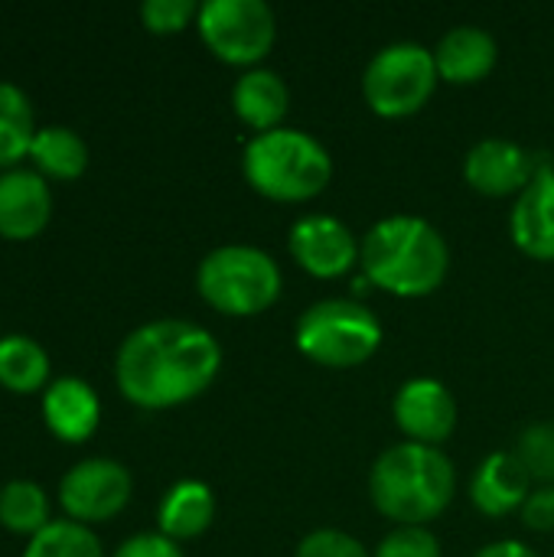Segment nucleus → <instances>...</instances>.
Returning <instances> with one entry per match:
<instances>
[{"mask_svg": "<svg viewBox=\"0 0 554 557\" xmlns=\"http://www.w3.org/2000/svg\"><path fill=\"white\" fill-rule=\"evenodd\" d=\"M23 557H101V542L82 522H49L29 539Z\"/></svg>", "mask_w": 554, "mask_h": 557, "instance_id": "nucleus-24", "label": "nucleus"}, {"mask_svg": "<svg viewBox=\"0 0 554 557\" xmlns=\"http://www.w3.org/2000/svg\"><path fill=\"white\" fill-rule=\"evenodd\" d=\"M29 157L52 180H75L88 166V147H85V140L75 131L59 127V124L36 131V137L29 144Z\"/></svg>", "mask_w": 554, "mask_h": 557, "instance_id": "nucleus-20", "label": "nucleus"}, {"mask_svg": "<svg viewBox=\"0 0 554 557\" xmlns=\"http://www.w3.org/2000/svg\"><path fill=\"white\" fill-rule=\"evenodd\" d=\"M513 454L526 467L529 480H539L542 486H554V421L529 424L519 434Z\"/></svg>", "mask_w": 554, "mask_h": 557, "instance_id": "nucleus-25", "label": "nucleus"}, {"mask_svg": "<svg viewBox=\"0 0 554 557\" xmlns=\"http://www.w3.org/2000/svg\"><path fill=\"white\" fill-rule=\"evenodd\" d=\"M52 212L49 186L33 170L0 173V235L3 238H33L46 228Z\"/></svg>", "mask_w": 554, "mask_h": 557, "instance_id": "nucleus-13", "label": "nucleus"}, {"mask_svg": "<svg viewBox=\"0 0 554 557\" xmlns=\"http://www.w3.org/2000/svg\"><path fill=\"white\" fill-rule=\"evenodd\" d=\"M398 428L415 444H441L457 428V401L438 379H408L392 401Z\"/></svg>", "mask_w": 554, "mask_h": 557, "instance_id": "nucleus-11", "label": "nucleus"}, {"mask_svg": "<svg viewBox=\"0 0 554 557\" xmlns=\"http://www.w3.org/2000/svg\"><path fill=\"white\" fill-rule=\"evenodd\" d=\"M219 366L222 349L209 330L189 320H153L121 343L114 375L127 401L173 408L206 392Z\"/></svg>", "mask_w": 554, "mask_h": 557, "instance_id": "nucleus-1", "label": "nucleus"}, {"mask_svg": "<svg viewBox=\"0 0 554 557\" xmlns=\"http://www.w3.org/2000/svg\"><path fill=\"white\" fill-rule=\"evenodd\" d=\"M477 557H539L532 548H526L522 542H513V539H506V542H493V545H487V548H480Z\"/></svg>", "mask_w": 554, "mask_h": 557, "instance_id": "nucleus-31", "label": "nucleus"}, {"mask_svg": "<svg viewBox=\"0 0 554 557\" xmlns=\"http://www.w3.org/2000/svg\"><path fill=\"white\" fill-rule=\"evenodd\" d=\"M49 375L46 349L29 336H7L0 339V385L20 395L42 388Z\"/></svg>", "mask_w": 554, "mask_h": 557, "instance_id": "nucleus-21", "label": "nucleus"}, {"mask_svg": "<svg viewBox=\"0 0 554 557\" xmlns=\"http://www.w3.org/2000/svg\"><path fill=\"white\" fill-rule=\"evenodd\" d=\"M513 242L539 261H554V170H539L509 215Z\"/></svg>", "mask_w": 554, "mask_h": 557, "instance_id": "nucleus-14", "label": "nucleus"}, {"mask_svg": "<svg viewBox=\"0 0 554 557\" xmlns=\"http://www.w3.org/2000/svg\"><path fill=\"white\" fill-rule=\"evenodd\" d=\"M529 483L532 480H529L526 467L516 460V454H490L470 483V499L483 516L503 519L526 506Z\"/></svg>", "mask_w": 554, "mask_h": 557, "instance_id": "nucleus-16", "label": "nucleus"}, {"mask_svg": "<svg viewBox=\"0 0 554 557\" xmlns=\"http://www.w3.org/2000/svg\"><path fill=\"white\" fill-rule=\"evenodd\" d=\"M131 499V473L118 460H82L59 483V503L75 522L114 519Z\"/></svg>", "mask_w": 554, "mask_h": 557, "instance_id": "nucleus-9", "label": "nucleus"}, {"mask_svg": "<svg viewBox=\"0 0 554 557\" xmlns=\"http://www.w3.org/2000/svg\"><path fill=\"white\" fill-rule=\"evenodd\" d=\"M522 522L535 532H554V486H539L519 509Z\"/></svg>", "mask_w": 554, "mask_h": 557, "instance_id": "nucleus-30", "label": "nucleus"}, {"mask_svg": "<svg viewBox=\"0 0 554 557\" xmlns=\"http://www.w3.org/2000/svg\"><path fill=\"white\" fill-rule=\"evenodd\" d=\"M196 13H199V7L193 0H144V7H140V20L153 33H176Z\"/></svg>", "mask_w": 554, "mask_h": 557, "instance_id": "nucleus-28", "label": "nucleus"}, {"mask_svg": "<svg viewBox=\"0 0 554 557\" xmlns=\"http://www.w3.org/2000/svg\"><path fill=\"white\" fill-rule=\"evenodd\" d=\"M366 277L398 297H424L438 290L451 268L444 235L421 215L379 219L359 248Z\"/></svg>", "mask_w": 554, "mask_h": 557, "instance_id": "nucleus-2", "label": "nucleus"}, {"mask_svg": "<svg viewBox=\"0 0 554 557\" xmlns=\"http://www.w3.org/2000/svg\"><path fill=\"white\" fill-rule=\"evenodd\" d=\"M98 414H101L98 395L82 379H59L49 385L42 398V418L49 431L69 444L88 441L98 428Z\"/></svg>", "mask_w": 554, "mask_h": 557, "instance_id": "nucleus-17", "label": "nucleus"}, {"mask_svg": "<svg viewBox=\"0 0 554 557\" xmlns=\"http://www.w3.org/2000/svg\"><path fill=\"white\" fill-rule=\"evenodd\" d=\"M297 557H372L366 552V545L340 529H317L310 535H304V542L297 545Z\"/></svg>", "mask_w": 554, "mask_h": 557, "instance_id": "nucleus-27", "label": "nucleus"}, {"mask_svg": "<svg viewBox=\"0 0 554 557\" xmlns=\"http://www.w3.org/2000/svg\"><path fill=\"white\" fill-rule=\"evenodd\" d=\"M496 59H500L496 36L473 23H460V26L447 29L434 49L438 75L454 85H470V82L487 78L493 72Z\"/></svg>", "mask_w": 554, "mask_h": 557, "instance_id": "nucleus-15", "label": "nucleus"}, {"mask_svg": "<svg viewBox=\"0 0 554 557\" xmlns=\"http://www.w3.org/2000/svg\"><path fill=\"white\" fill-rule=\"evenodd\" d=\"M372 557H441V542L424 525H398L379 542Z\"/></svg>", "mask_w": 554, "mask_h": 557, "instance_id": "nucleus-26", "label": "nucleus"}, {"mask_svg": "<svg viewBox=\"0 0 554 557\" xmlns=\"http://www.w3.org/2000/svg\"><path fill=\"white\" fill-rule=\"evenodd\" d=\"M438 62L434 49L402 39L382 46L362 75V95L369 108L382 117H405L415 114L438 85Z\"/></svg>", "mask_w": 554, "mask_h": 557, "instance_id": "nucleus-7", "label": "nucleus"}, {"mask_svg": "<svg viewBox=\"0 0 554 557\" xmlns=\"http://www.w3.org/2000/svg\"><path fill=\"white\" fill-rule=\"evenodd\" d=\"M232 108L258 134L274 131V127H281V121L291 108L287 82L274 69H264V65L248 69L232 88Z\"/></svg>", "mask_w": 554, "mask_h": 557, "instance_id": "nucleus-18", "label": "nucleus"}, {"mask_svg": "<svg viewBox=\"0 0 554 557\" xmlns=\"http://www.w3.org/2000/svg\"><path fill=\"white\" fill-rule=\"evenodd\" d=\"M196 16L206 46L232 65L264 59L278 33L274 10L264 0H206Z\"/></svg>", "mask_w": 554, "mask_h": 557, "instance_id": "nucleus-8", "label": "nucleus"}, {"mask_svg": "<svg viewBox=\"0 0 554 557\" xmlns=\"http://www.w3.org/2000/svg\"><path fill=\"white\" fill-rule=\"evenodd\" d=\"M294 339L307 359L330 369H353L379 349L382 323L359 300L327 297L300 313Z\"/></svg>", "mask_w": 554, "mask_h": 557, "instance_id": "nucleus-6", "label": "nucleus"}, {"mask_svg": "<svg viewBox=\"0 0 554 557\" xmlns=\"http://www.w3.org/2000/svg\"><path fill=\"white\" fill-rule=\"evenodd\" d=\"M196 287L209 307L229 317H255L281 294L278 261L255 245L212 248L196 271Z\"/></svg>", "mask_w": 554, "mask_h": 557, "instance_id": "nucleus-5", "label": "nucleus"}, {"mask_svg": "<svg viewBox=\"0 0 554 557\" xmlns=\"http://www.w3.org/2000/svg\"><path fill=\"white\" fill-rule=\"evenodd\" d=\"M0 525L16 535H39L49 525L46 493L29 480H13L0 490Z\"/></svg>", "mask_w": 554, "mask_h": 557, "instance_id": "nucleus-23", "label": "nucleus"}, {"mask_svg": "<svg viewBox=\"0 0 554 557\" xmlns=\"http://www.w3.org/2000/svg\"><path fill=\"white\" fill-rule=\"evenodd\" d=\"M114 557H183V552L176 548L173 539L160 535V532H144V535H134L127 539Z\"/></svg>", "mask_w": 554, "mask_h": 557, "instance_id": "nucleus-29", "label": "nucleus"}, {"mask_svg": "<svg viewBox=\"0 0 554 557\" xmlns=\"http://www.w3.org/2000/svg\"><path fill=\"white\" fill-rule=\"evenodd\" d=\"M287 248L294 261L313 277H340L359 258V242L349 225L327 212L300 215L287 232Z\"/></svg>", "mask_w": 554, "mask_h": 557, "instance_id": "nucleus-10", "label": "nucleus"}, {"mask_svg": "<svg viewBox=\"0 0 554 557\" xmlns=\"http://www.w3.org/2000/svg\"><path fill=\"white\" fill-rule=\"evenodd\" d=\"M33 137H36V127H33L29 98L16 85L0 82V170L26 157Z\"/></svg>", "mask_w": 554, "mask_h": 557, "instance_id": "nucleus-22", "label": "nucleus"}, {"mask_svg": "<svg viewBox=\"0 0 554 557\" xmlns=\"http://www.w3.org/2000/svg\"><path fill=\"white\" fill-rule=\"evenodd\" d=\"M457 473L447 454L428 444H392L369 470V496L376 509L402 525L438 519L454 499Z\"/></svg>", "mask_w": 554, "mask_h": 557, "instance_id": "nucleus-3", "label": "nucleus"}, {"mask_svg": "<svg viewBox=\"0 0 554 557\" xmlns=\"http://www.w3.org/2000/svg\"><path fill=\"white\" fill-rule=\"evenodd\" d=\"M539 170L532 166V157L526 147L506 137H487L470 147L464 157V176L473 189L487 196H509L522 193Z\"/></svg>", "mask_w": 554, "mask_h": 557, "instance_id": "nucleus-12", "label": "nucleus"}, {"mask_svg": "<svg viewBox=\"0 0 554 557\" xmlns=\"http://www.w3.org/2000/svg\"><path fill=\"white\" fill-rule=\"evenodd\" d=\"M212 516H216L212 490L199 480H183L163 496L157 522H160V535L183 542L202 535L212 525Z\"/></svg>", "mask_w": 554, "mask_h": 557, "instance_id": "nucleus-19", "label": "nucleus"}, {"mask_svg": "<svg viewBox=\"0 0 554 557\" xmlns=\"http://www.w3.org/2000/svg\"><path fill=\"white\" fill-rule=\"evenodd\" d=\"M242 170L261 196L278 202H304L330 183L333 160L313 134L281 124L245 144Z\"/></svg>", "mask_w": 554, "mask_h": 557, "instance_id": "nucleus-4", "label": "nucleus"}]
</instances>
